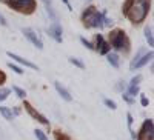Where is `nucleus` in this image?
I'll use <instances>...</instances> for the list:
<instances>
[{
  "instance_id": "obj_1",
  "label": "nucleus",
  "mask_w": 154,
  "mask_h": 140,
  "mask_svg": "<svg viewBox=\"0 0 154 140\" xmlns=\"http://www.w3.org/2000/svg\"><path fill=\"white\" fill-rule=\"evenodd\" d=\"M148 12H149V0H133V3L125 16L134 25H139L146 19Z\"/></svg>"
},
{
  "instance_id": "obj_2",
  "label": "nucleus",
  "mask_w": 154,
  "mask_h": 140,
  "mask_svg": "<svg viewBox=\"0 0 154 140\" xmlns=\"http://www.w3.org/2000/svg\"><path fill=\"white\" fill-rule=\"evenodd\" d=\"M105 14L106 12H99L94 6H88L83 14H82V22L85 25V28H103L105 23H103V19H105Z\"/></svg>"
},
{
  "instance_id": "obj_3",
  "label": "nucleus",
  "mask_w": 154,
  "mask_h": 140,
  "mask_svg": "<svg viewBox=\"0 0 154 140\" xmlns=\"http://www.w3.org/2000/svg\"><path fill=\"white\" fill-rule=\"evenodd\" d=\"M109 46L116 51H123V53L130 51V40L123 29H112L109 32Z\"/></svg>"
},
{
  "instance_id": "obj_4",
  "label": "nucleus",
  "mask_w": 154,
  "mask_h": 140,
  "mask_svg": "<svg viewBox=\"0 0 154 140\" xmlns=\"http://www.w3.org/2000/svg\"><path fill=\"white\" fill-rule=\"evenodd\" d=\"M6 5L22 14H32L35 11V0H5Z\"/></svg>"
},
{
  "instance_id": "obj_5",
  "label": "nucleus",
  "mask_w": 154,
  "mask_h": 140,
  "mask_svg": "<svg viewBox=\"0 0 154 140\" xmlns=\"http://www.w3.org/2000/svg\"><path fill=\"white\" fill-rule=\"evenodd\" d=\"M154 137V125H152V119H146L142 126L139 129V134H137V138L136 140H143V138H148V140H152Z\"/></svg>"
},
{
  "instance_id": "obj_6",
  "label": "nucleus",
  "mask_w": 154,
  "mask_h": 140,
  "mask_svg": "<svg viewBox=\"0 0 154 140\" xmlns=\"http://www.w3.org/2000/svg\"><path fill=\"white\" fill-rule=\"evenodd\" d=\"M23 108L26 109V112L29 114V116L32 117V119H35L37 122H40L42 125H46V126H49V122H48V119L43 116V114H40L38 111H35L34 108H32V105L29 103V102H26L25 100V103H23Z\"/></svg>"
},
{
  "instance_id": "obj_7",
  "label": "nucleus",
  "mask_w": 154,
  "mask_h": 140,
  "mask_svg": "<svg viewBox=\"0 0 154 140\" xmlns=\"http://www.w3.org/2000/svg\"><path fill=\"white\" fill-rule=\"evenodd\" d=\"M22 32L25 34V37H26V39H28V40H29L37 49H43V42L40 40V37H38L31 28H23Z\"/></svg>"
},
{
  "instance_id": "obj_8",
  "label": "nucleus",
  "mask_w": 154,
  "mask_h": 140,
  "mask_svg": "<svg viewBox=\"0 0 154 140\" xmlns=\"http://www.w3.org/2000/svg\"><path fill=\"white\" fill-rule=\"evenodd\" d=\"M46 32H48V35L51 37V39H54L57 43H62V26H60V23L59 22H54L51 26L46 29Z\"/></svg>"
},
{
  "instance_id": "obj_9",
  "label": "nucleus",
  "mask_w": 154,
  "mask_h": 140,
  "mask_svg": "<svg viewBox=\"0 0 154 140\" xmlns=\"http://www.w3.org/2000/svg\"><path fill=\"white\" fill-rule=\"evenodd\" d=\"M6 56H8L9 59H12V60H16L17 63H20V65H25L26 68H31V69H37V71H38L37 65H34L32 62H29V60H26V59H23V57H20V56H17V54H14V53H11V51H8Z\"/></svg>"
},
{
  "instance_id": "obj_10",
  "label": "nucleus",
  "mask_w": 154,
  "mask_h": 140,
  "mask_svg": "<svg viewBox=\"0 0 154 140\" xmlns=\"http://www.w3.org/2000/svg\"><path fill=\"white\" fill-rule=\"evenodd\" d=\"M152 56H154V53L152 51H146V53L140 57L134 65H133V68H131V71H134V69H139V68H142V66H145L148 62H151V59H152Z\"/></svg>"
},
{
  "instance_id": "obj_11",
  "label": "nucleus",
  "mask_w": 154,
  "mask_h": 140,
  "mask_svg": "<svg viewBox=\"0 0 154 140\" xmlns=\"http://www.w3.org/2000/svg\"><path fill=\"white\" fill-rule=\"evenodd\" d=\"M54 88H56V91L59 93V96H60L63 100H66V102H71V100H72V96L69 94V91H68L60 82H54Z\"/></svg>"
},
{
  "instance_id": "obj_12",
  "label": "nucleus",
  "mask_w": 154,
  "mask_h": 140,
  "mask_svg": "<svg viewBox=\"0 0 154 140\" xmlns=\"http://www.w3.org/2000/svg\"><path fill=\"white\" fill-rule=\"evenodd\" d=\"M106 60H108V63L112 68H119V65H120L119 54H116V53H108L106 54Z\"/></svg>"
},
{
  "instance_id": "obj_13",
  "label": "nucleus",
  "mask_w": 154,
  "mask_h": 140,
  "mask_svg": "<svg viewBox=\"0 0 154 140\" xmlns=\"http://www.w3.org/2000/svg\"><path fill=\"white\" fill-rule=\"evenodd\" d=\"M145 39L148 42V46H154V37H152V26L148 25L145 28Z\"/></svg>"
},
{
  "instance_id": "obj_14",
  "label": "nucleus",
  "mask_w": 154,
  "mask_h": 140,
  "mask_svg": "<svg viewBox=\"0 0 154 140\" xmlns=\"http://www.w3.org/2000/svg\"><path fill=\"white\" fill-rule=\"evenodd\" d=\"M0 114H2L6 120H12V119H14V114H12V111L8 106H0Z\"/></svg>"
},
{
  "instance_id": "obj_15",
  "label": "nucleus",
  "mask_w": 154,
  "mask_h": 140,
  "mask_svg": "<svg viewBox=\"0 0 154 140\" xmlns=\"http://www.w3.org/2000/svg\"><path fill=\"white\" fill-rule=\"evenodd\" d=\"M97 51H99V54L106 56L108 53H111V46H109V43H108V42H103V43H102V46H100Z\"/></svg>"
},
{
  "instance_id": "obj_16",
  "label": "nucleus",
  "mask_w": 154,
  "mask_h": 140,
  "mask_svg": "<svg viewBox=\"0 0 154 140\" xmlns=\"http://www.w3.org/2000/svg\"><path fill=\"white\" fill-rule=\"evenodd\" d=\"M12 91L16 93V96L19 99H25V97H26V91L22 90V88H19V86H12Z\"/></svg>"
},
{
  "instance_id": "obj_17",
  "label": "nucleus",
  "mask_w": 154,
  "mask_h": 140,
  "mask_svg": "<svg viewBox=\"0 0 154 140\" xmlns=\"http://www.w3.org/2000/svg\"><path fill=\"white\" fill-rule=\"evenodd\" d=\"M69 63H71V65H74V66H77V68H80V69H83V68H85V63H83L82 60H79V59L69 57Z\"/></svg>"
},
{
  "instance_id": "obj_18",
  "label": "nucleus",
  "mask_w": 154,
  "mask_h": 140,
  "mask_svg": "<svg viewBox=\"0 0 154 140\" xmlns=\"http://www.w3.org/2000/svg\"><path fill=\"white\" fill-rule=\"evenodd\" d=\"M9 94H11V90H9V88H0V102L6 100Z\"/></svg>"
},
{
  "instance_id": "obj_19",
  "label": "nucleus",
  "mask_w": 154,
  "mask_h": 140,
  "mask_svg": "<svg viewBox=\"0 0 154 140\" xmlns=\"http://www.w3.org/2000/svg\"><path fill=\"white\" fill-rule=\"evenodd\" d=\"M34 135H35L37 140H48V135L42 129H34Z\"/></svg>"
},
{
  "instance_id": "obj_20",
  "label": "nucleus",
  "mask_w": 154,
  "mask_h": 140,
  "mask_svg": "<svg viewBox=\"0 0 154 140\" xmlns=\"http://www.w3.org/2000/svg\"><path fill=\"white\" fill-rule=\"evenodd\" d=\"M46 14L49 16V19H53L54 22H57V16H56V12H54V9H53L51 5H46Z\"/></svg>"
},
{
  "instance_id": "obj_21",
  "label": "nucleus",
  "mask_w": 154,
  "mask_h": 140,
  "mask_svg": "<svg viewBox=\"0 0 154 140\" xmlns=\"http://www.w3.org/2000/svg\"><path fill=\"white\" fill-rule=\"evenodd\" d=\"M128 94H130L131 97H136L140 91H139V86H130V85H128V91H126Z\"/></svg>"
},
{
  "instance_id": "obj_22",
  "label": "nucleus",
  "mask_w": 154,
  "mask_h": 140,
  "mask_svg": "<svg viewBox=\"0 0 154 140\" xmlns=\"http://www.w3.org/2000/svg\"><path fill=\"white\" fill-rule=\"evenodd\" d=\"M103 103H105L109 109H117V103H116L114 100H111V99H103Z\"/></svg>"
},
{
  "instance_id": "obj_23",
  "label": "nucleus",
  "mask_w": 154,
  "mask_h": 140,
  "mask_svg": "<svg viewBox=\"0 0 154 140\" xmlns=\"http://www.w3.org/2000/svg\"><path fill=\"white\" fill-rule=\"evenodd\" d=\"M145 53H146L145 49H139V51H137V54H136V57H134V59H133V62L130 63V68H133V65H134V63H136V62H137V60H139L140 57H142V56H143Z\"/></svg>"
},
{
  "instance_id": "obj_24",
  "label": "nucleus",
  "mask_w": 154,
  "mask_h": 140,
  "mask_svg": "<svg viewBox=\"0 0 154 140\" xmlns=\"http://www.w3.org/2000/svg\"><path fill=\"white\" fill-rule=\"evenodd\" d=\"M142 82V75L140 74H137V75H134V77L131 79V82H130V86H139V83Z\"/></svg>"
},
{
  "instance_id": "obj_25",
  "label": "nucleus",
  "mask_w": 154,
  "mask_h": 140,
  "mask_svg": "<svg viewBox=\"0 0 154 140\" xmlns=\"http://www.w3.org/2000/svg\"><path fill=\"white\" fill-rule=\"evenodd\" d=\"M122 99L126 102V103H130V105H133L134 102H136V99H134V97H131L128 93H123V94H122Z\"/></svg>"
},
{
  "instance_id": "obj_26",
  "label": "nucleus",
  "mask_w": 154,
  "mask_h": 140,
  "mask_svg": "<svg viewBox=\"0 0 154 140\" xmlns=\"http://www.w3.org/2000/svg\"><path fill=\"white\" fill-rule=\"evenodd\" d=\"M105 42V39H103V35L102 34H99L97 37H96V45H94V49H99L100 46H102V43Z\"/></svg>"
},
{
  "instance_id": "obj_27",
  "label": "nucleus",
  "mask_w": 154,
  "mask_h": 140,
  "mask_svg": "<svg viewBox=\"0 0 154 140\" xmlns=\"http://www.w3.org/2000/svg\"><path fill=\"white\" fill-rule=\"evenodd\" d=\"M8 66L12 69V71H14L16 74H19V75H22L23 74V69L20 68V66H17V65H14V63H8Z\"/></svg>"
},
{
  "instance_id": "obj_28",
  "label": "nucleus",
  "mask_w": 154,
  "mask_h": 140,
  "mask_svg": "<svg viewBox=\"0 0 154 140\" xmlns=\"http://www.w3.org/2000/svg\"><path fill=\"white\" fill-rule=\"evenodd\" d=\"M80 42H82V45H83L85 48H88V49H94V45H93L91 42H88L85 37H80Z\"/></svg>"
},
{
  "instance_id": "obj_29",
  "label": "nucleus",
  "mask_w": 154,
  "mask_h": 140,
  "mask_svg": "<svg viewBox=\"0 0 154 140\" xmlns=\"http://www.w3.org/2000/svg\"><path fill=\"white\" fill-rule=\"evenodd\" d=\"M140 105H142V106H148L149 105V100L145 96H140Z\"/></svg>"
},
{
  "instance_id": "obj_30",
  "label": "nucleus",
  "mask_w": 154,
  "mask_h": 140,
  "mask_svg": "<svg viewBox=\"0 0 154 140\" xmlns=\"http://www.w3.org/2000/svg\"><path fill=\"white\" fill-rule=\"evenodd\" d=\"M5 82H6V74H5L2 69H0V86H2Z\"/></svg>"
},
{
  "instance_id": "obj_31",
  "label": "nucleus",
  "mask_w": 154,
  "mask_h": 140,
  "mask_svg": "<svg viewBox=\"0 0 154 140\" xmlns=\"http://www.w3.org/2000/svg\"><path fill=\"white\" fill-rule=\"evenodd\" d=\"M0 25H2V26H6V25H8L6 19L3 17V14H0Z\"/></svg>"
},
{
  "instance_id": "obj_32",
  "label": "nucleus",
  "mask_w": 154,
  "mask_h": 140,
  "mask_svg": "<svg viewBox=\"0 0 154 140\" xmlns=\"http://www.w3.org/2000/svg\"><path fill=\"white\" fill-rule=\"evenodd\" d=\"M62 2H63V3H65V5L68 6V9H69V11L72 9V8H71V5H69V2H68V0H62Z\"/></svg>"
},
{
  "instance_id": "obj_33",
  "label": "nucleus",
  "mask_w": 154,
  "mask_h": 140,
  "mask_svg": "<svg viewBox=\"0 0 154 140\" xmlns=\"http://www.w3.org/2000/svg\"><path fill=\"white\" fill-rule=\"evenodd\" d=\"M42 2H43L45 5H51V2H53V0H42Z\"/></svg>"
},
{
  "instance_id": "obj_34",
  "label": "nucleus",
  "mask_w": 154,
  "mask_h": 140,
  "mask_svg": "<svg viewBox=\"0 0 154 140\" xmlns=\"http://www.w3.org/2000/svg\"><path fill=\"white\" fill-rule=\"evenodd\" d=\"M2 2H5V0H2Z\"/></svg>"
}]
</instances>
